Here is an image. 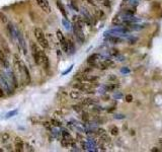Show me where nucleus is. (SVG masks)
<instances>
[{
    "mask_svg": "<svg viewBox=\"0 0 162 152\" xmlns=\"http://www.w3.org/2000/svg\"><path fill=\"white\" fill-rule=\"evenodd\" d=\"M159 144L162 146V138H160V139H159Z\"/></svg>",
    "mask_w": 162,
    "mask_h": 152,
    "instance_id": "30",
    "label": "nucleus"
},
{
    "mask_svg": "<svg viewBox=\"0 0 162 152\" xmlns=\"http://www.w3.org/2000/svg\"><path fill=\"white\" fill-rule=\"evenodd\" d=\"M126 101H127L128 102H131L132 101H133V97H132L131 94H127V95H126Z\"/></svg>",
    "mask_w": 162,
    "mask_h": 152,
    "instance_id": "26",
    "label": "nucleus"
},
{
    "mask_svg": "<svg viewBox=\"0 0 162 152\" xmlns=\"http://www.w3.org/2000/svg\"><path fill=\"white\" fill-rule=\"evenodd\" d=\"M18 110H13V111L8 112L7 114L5 115V119H10V118H12V117H13V116L18 115Z\"/></svg>",
    "mask_w": 162,
    "mask_h": 152,
    "instance_id": "18",
    "label": "nucleus"
},
{
    "mask_svg": "<svg viewBox=\"0 0 162 152\" xmlns=\"http://www.w3.org/2000/svg\"><path fill=\"white\" fill-rule=\"evenodd\" d=\"M105 40L109 43H112V44H121V43H123V39L117 36H109L108 38H105Z\"/></svg>",
    "mask_w": 162,
    "mask_h": 152,
    "instance_id": "13",
    "label": "nucleus"
},
{
    "mask_svg": "<svg viewBox=\"0 0 162 152\" xmlns=\"http://www.w3.org/2000/svg\"><path fill=\"white\" fill-rule=\"evenodd\" d=\"M14 66H15V68H18V70L19 71L21 76H23L25 83L27 84L31 83V74H29L28 67L21 62L18 58V56H16V55H14Z\"/></svg>",
    "mask_w": 162,
    "mask_h": 152,
    "instance_id": "1",
    "label": "nucleus"
},
{
    "mask_svg": "<svg viewBox=\"0 0 162 152\" xmlns=\"http://www.w3.org/2000/svg\"><path fill=\"white\" fill-rule=\"evenodd\" d=\"M14 145H15V150L18 152H23L24 151L25 143L21 140L20 138H15L14 139Z\"/></svg>",
    "mask_w": 162,
    "mask_h": 152,
    "instance_id": "10",
    "label": "nucleus"
},
{
    "mask_svg": "<svg viewBox=\"0 0 162 152\" xmlns=\"http://www.w3.org/2000/svg\"><path fill=\"white\" fill-rule=\"evenodd\" d=\"M72 107H73V110H74V111L78 112V113L82 112V107H80V106H73Z\"/></svg>",
    "mask_w": 162,
    "mask_h": 152,
    "instance_id": "25",
    "label": "nucleus"
},
{
    "mask_svg": "<svg viewBox=\"0 0 162 152\" xmlns=\"http://www.w3.org/2000/svg\"><path fill=\"white\" fill-rule=\"evenodd\" d=\"M56 34H57V38H58L59 43H60L63 51L66 52V53H68V52H69V43H68V40H66V38L64 37V34H62V32L60 29L57 30Z\"/></svg>",
    "mask_w": 162,
    "mask_h": 152,
    "instance_id": "5",
    "label": "nucleus"
},
{
    "mask_svg": "<svg viewBox=\"0 0 162 152\" xmlns=\"http://www.w3.org/2000/svg\"><path fill=\"white\" fill-rule=\"evenodd\" d=\"M73 20H74V24H73V32H74V34H75V38L77 39V41L80 43V44H82L84 43V33H83V29H82V20L81 18L77 16H74L73 17Z\"/></svg>",
    "mask_w": 162,
    "mask_h": 152,
    "instance_id": "2",
    "label": "nucleus"
},
{
    "mask_svg": "<svg viewBox=\"0 0 162 152\" xmlns=\"http://www.w3.org/2000/svg\"><path fill=\"white\" fill-rule=\"evenodd\" d=\"M110 54H112V55H118V50L117 49H112Z\"/></svg>",
    "mask_w": 162,
    "mask_h": 152,
    "instance_id": "27",
    "label": "nucleus"
},
{
    "mask_svg": "<svg viewBox=\"0 0 162 152\" xmlns=\"http://www.w3.org/2000/svg\"><path fill=\"white\" fill-rule=\"evenodd\" d=\"M69 95H70V97L72 99H79V98H81V97H82V91L74 88V89H72L70 91Z\"/></svg>",
    "mask_w": 162,
    "mask_h": 152,
    "instance_id": "12",
    "label": "nucleus"
},
{
    "mask_svg": "<svg viewBox=\"0 0 162 152\" xmlns=\"http://www.w3.org/2000/svg\"><path fill=\"white\" fill-rule=\"evenodd\" d=\"M95 14H96V16L99 17V18H100V19H102L104 17V12H102L100 9H96L95 10Z\"/></svg>",
    "mask_w": 162,
    "mask_h": 152,
    "instance_id": "21",
    "label": "nucleus"
},
{
    "mask_svg": "<svg viewBox=\"0 0 162 152\" xmlns=\"http://www.w3.org/2000/svg\"><path fill=\"white\" fill-rule=\"evenodd\" d=\"M113 64H114V62L112 60L106 59V60L101 61V62H99V64H97V67H99V69H101V70H105V69H108L109 66H112Z\"/></svg>",
    "mask_w": 162,
    "mask_h": 152,
    "instance_id": "11",
    "label": "nucleus"
},
{
    "mask_svg": "<svg viewBox=\"0 0 162 152\" xmlns=\"http://www.w3.org/2000/svg\"><path fill=\"white\" fill-rule=\"evenodd\" d=\"M3 94H4V93H3V91H2V89H1V88H0V97H3Z\"/></svg>",
    "mask_w": 162,
    "mask_h": 152,
    "instance_id": "29",
    "label": "nucleus"
},
{
    "mask_svg": "<svg viewBox=\"0 0 162 152\" xmlns=\"http://www.w3.org/2000/svg\"><path fill=\"white\" fill-rule=\"evenodd\" d=\"M16 42H18L19 49L21 50V52L25 55L28 53V50H27V45H25V41H24V38L23 36L19 30H18V34H16Z\"/></svg>",
    "mask_w": 162,
    "mask_h": 152,
    "instance_id": "7",
    "label": "nucleus"
},
{
    "mask_svg": "<svg viewBox=\"0 0 162 152\" xmlns=\"http://www.w3.org/2000/svg\"><path fill=\"white\" fill-rule=\"evenodd\" d=\"M53 123H54V125L55 126H60L61 124H60V122H58V121H52Z\"/></svg>",
    "mask_w": 162,
    "mask_h": 152,
    "instance_id": "28",
    "label": "nucleus"
},
{
    "mask_svg": "<svg viewBox=\"0 0 162 152\" xmlns=\"http://www.w3.org/2000/svg\"><path fill=\"white\" fill-rule=\"evenodd\" d=\"M82 120H84L85 122H88L89 121L88 114H86V113H83V114H82Z\"/></svg>",
    "mask_w": 162,
    "mask_h": 152,
    "instance_id": "24",
    "label": "nucleus"
},
{
    "mask_svg": "<svg viewBox=\"0 0 162 152\" xmlns=\"http://www.w3.org/2000/svg\"><path fill=\"white\" fill-rule=\"evenodd\" d=\"M31 48H32V54H33V60H35V62L37 65L40 64V59H41V54H42V51L40 49L39 46H37L36 44H33L31 45Z\"/></svg>",
    "mask_w": 162,
    "mask_h": 152,
    "instance_id": "6",
    "label": "nucleus"
},
{
    "mask_svg": "<svg viewBox=\"0 0 162 152\" xmlns=\"http://www.w3.org/2000/svg\"><path fill=\"white\" fill-rule=\"evenodd\" d=\"M33 34H35V37L37 39L38 43H39V45L44 48V49H48L49 48V42L47 40L46 38V34H44V32L40 29V28H36L33 29Z\"/></svg>",
    "mask_w": 162,
    "mask_h": 152,
    "instance_id": "3",
    "label": "nucleus"
},
{
    "mask_svg": "<svg viewBox=\"0 0 162 152\" xmlns=\"http://www.w3.org/2000/svg\"><path fill=\"white\" fill-rule=\"evenodd\" d=\"M73 87L78 89L82 92H86V93H94L93 91V86L90 83H87V82H83V81H78L77 83L73 84Z\"/></svg>",
    "mask_w": 162,
    "mask_h": 152,
    "instance_id": "4",
    "label": "nucleus"
},
{
    "mask_svg": "<svg viewBox=\"0 0 162 152\" xmlns=\"http://www.w3.org/2000/svg\"><path fill=\"white\" fill-rule=\"evenodd\" d=\"M101 141H104L105 143H108V142L109 143L110 142V137H109L105 133L102 134V135H101Z\"/></svg>",
    "mask_w": 162,
    "mask_h": 152,
    "instance_id": "20",
    "label": "nucleus"
},
{
    "mask_svg": "<svg viewBox=\"0 0 162 152\" xmlns=\"http://www.w3.org/2000/svg\"><path fill=\"white\" fill-rule=\"evenodd\" d=\"M83 2H86L89 5H92V6H95V2L94 0H83Z\"/></svg>",
    "mask_w": 162,
    "mask_h": 152,
    "instance_id": "23",
    "label": "nucleus"
},
{
    "mask_svg": "<svg viewBox=\"0 0 162 152\" xmlns=\"http://www.w3.org/2000/svg\"><path fill=\"white\" fill-rule=\"evenodd\" d=\"M100 1L105 7H109V8L110 7V0H100Z\"/></svg>",
    "mask_w": 162,
    "mask_h": 152,
    "instance_id": "22",
    "label": "nucleus"
},
{
    "mask_svg": "<svg viewBox=\"0 0 162 152\" xmlns=\"http://www.w3.org/2000/svg\"><path fill=\"white\" fill-rule=\"evenodd\" d=\"M97 58H99V55L97 54H93L92 56H90V57L88 58L87 62L91 65V66H94V65H96V61H97Z\"/></svg>",
    "mask_w": 162,
    "mask_h": 152,
    "instance_id": "14",
    "label": "nucleus"
},
{
    "mask_svg": "<svg viewBox=\"0 0 162 152\" xmlns=\"http://www.w3.org/2000/svg\"><path fill=\"white\" fill-rule=\"evenodd\" d=\"M57 6H58V8H59V10L61 11V13L63 14V16H64V17H67V12H66V10H65V7L63 6V4L61 3L60 0H58V1H57Z\"/></svg>",
    "mask_w": 162,
    "mask_h": 152,
    "instance_id": "15",
    "label": "nucleus"
},
{
    "mask_svg": "<svg viewBox=\"0 0 162 152\" xmlns=\"http://www.w3.org/2000/svg\"><path fill=\"white\" fill-rule=\"evenodd\" d=\"M9 138H10V135L8 133H2L1 135H0V142L5 143L9 140Z\"/></svg>",
    "mask_w": 162,
    "mask_h": 152,
    "instance_id": "17",
    "label": "nucleus"
},
{
    "mask_svg": "<svg viewBox=\"0 0 162 152\" xmlns=\"http://www.w3.org/2000/svg\"><path fill=\"white\" fill-rule=\"evenodd\" d=\"M38 5H39L43 11H45L46 13H51L52 11V8H51V5L48 0H36Z\"/></svg>",
    "mask_w": 162,
    "mask_h": 152,
    "instance_id": "8",
    "label": "nucleus"
},
{
    "mask_svg": "<svg viewBox=\"0 0 162 152\" xmlns=\"http://www.w3.org/2000/svg\"><path fill=\"white\" fill-rule=\"evenodd\" d=\"M93 103H95V101L92 98H84L82 102H81V105L82 106H90V105H93Z\"/></svg>",
    "mask_w": 162,
    "mask_h": 152,
    "instance_id": "16",
    "label": "nucleus"
},
{
    "mask_svg": "<svg viewBox=\"0 0 162 152\" xmlns=\"http://www.w3.org/2000/svg\"><path fill=\"white\" fill-rule=\"evenodd\" d=\"M0 65H1L4 69L9 68V62H8V59L6 57L5 53H4L3 50H1V49H0Z\"/></svg>",
    "mask_w": 162,
    "mask_h": 152,
    "instance_id": "9",
    "label": "nucleus"
},
{
    "mask_svg": "<svg viewBox=\"0 0 162 152\" xmlns=\"http://www.w3.org/2000/svg\"><path fill=\"white\" fill-rule=\"evenodd\" d=\"M109 132H110L112 135H118V134H119V129H118V127H116V126H112L110 129H109Z\"/></svg>",
    "mask_w": 162,
    "mask_h": 152,
    "instance_id": "19",
    "label": "nucleus"
}]
</instances>
